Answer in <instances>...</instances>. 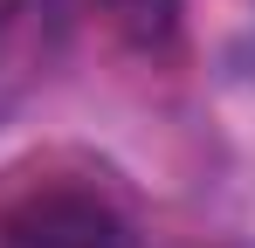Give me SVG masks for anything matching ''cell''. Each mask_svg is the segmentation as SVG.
Returning <instances> with one entry per match:
<instances>
[{
	"mask_svg": "<svg viewBox=\"0 0 255 248\" xmlns=\"http://www.w3.org/2000/svg\"><path fill=\"white\" fill-rule=\"evenodd\" d=\"M0 248H138V221L104 172L35 165L0 186Z\"/></svg>",
	"mask_w": 255,
	"mask_h": 248,
	"instance_id": "cell-1",
	"label": "cell"
},
{
	"mask_svg": "<svg viewBox=\"0 0 255 248\" xmlns=\"http://www.w3.org/2000/svg\"><path fill=\"white\" fill-rule=\"evenodd\" d=\"M97 7L111 14L118 35H131V41L152 48V41H166L172 28H179V7H186V0H97Z\"/></svg>",
	"mask_w": 255,
	"mask_h": 248,
	"instance_id": "cell-2",
	"label": "cell"
}]
</instances>
